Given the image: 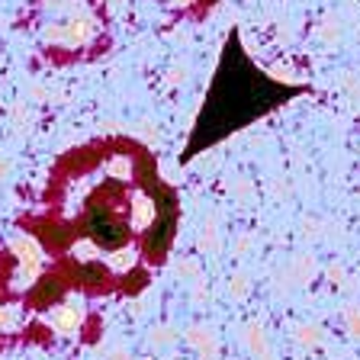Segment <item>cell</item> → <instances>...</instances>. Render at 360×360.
<instances>
[{"label":"cell","instance_id":"6","mask_svg":"<svg viewBox=\"0 0 360 360\" xmlns=\"http://www.w3.org/2000/svg\"><path fill=\"white\" fill-rule=\"evenodd\" d=\"M184 81H187V68H171L167 84H184Z\"/></svg>","mask_w":360,"mask_h":360},{"label":"cell","instance_id":"5","mask_svg":"<svg viewBox=\"0 0 360 360\" xmlns=\"http://www.w3.org/2000/svg\"><path fill=\"white\" fill-rule=\"evenodd\" d=\"M345 315H347V325H351V331L360 338V312H357L354 306H347V312H345Z\"/></svg>","mask_w":360,"mask_h":360},{"label":"cell","instance_id":"3","mask_svg":"<svg viewBox=\"0 0 360 360\" xmlns=\"http://www.w3.org/2000/svg\"><path fill=\"white\" fill-rule=\"evenodd\" d=\"M158 4L167 7V10H174V13H196L202 4L210 7V4H216V0H158Z\"/></svg>","mask_w":360,"mask_h":360},{"label":"cell","instance_id":"1","mask_svg":"<svg viewBox=\"0 0 360 360\" xmlns=\"http://www.w3.org/2000/svg\"><path fill=\"white\" fill-rule=\"evenodd\" d=\"M20 30L52 65L94 61L110 49L106 0H30Z\"/></svg>","mask_w":360,"mask_h":360},{"label":"cell","instance_id":"4","mask_svg":"<svg viewBox=\"0 0 360 360\" xmlns=\"http://www.w3.org/2000/svg\"><path fill=\"white\" fill-rule=\"evenodd\" d=\"M16 325H20V319H16V306H10V302H0V335H10V331H16Z\"/></svg>","mask_w":360,"mask_h":360},{"label":"cell","instance_id":"7","mask_svg":"<svg viewBox=\"0 0 360 360\" xmlns=\"http://www.w3.org/2000/svg\"><path fill=\"white\" fill-rule=\"evenodd\" d=\"M7 174H10V161L7 158H0V180H7Z\"/></svg>","mask_w":360,"mask_h":360},{"label":"cell","instance_id":"2","mask_svg":"<svg viewBox=\"0 0 360 360\" xmlns=\"http://www.w3.org/2000/svg\"><path fill=\"white\" fill-rule=\"evenodd\" d=\"M49 328L55 331V335L68 338V335H77V328H81L84 322V309L77 306V302H55V306H49Z\"/></svg>","mask_w":360,"mask_h":360}]
</instances>
